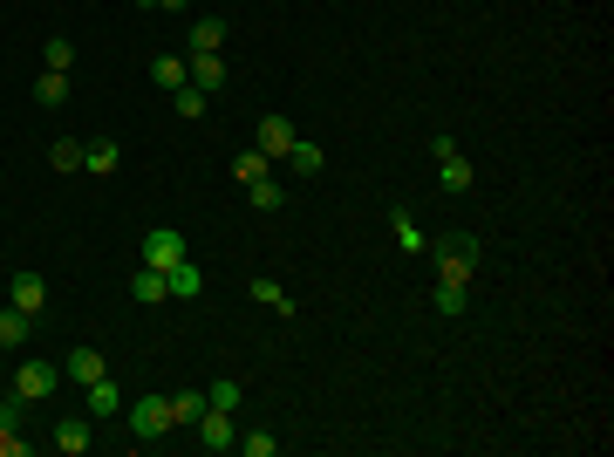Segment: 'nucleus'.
Returning <instances> with one entry per match:
<instances>
[{
    "instance_id": "c85d7f7f",
    "label": "nucleus",
    "mask_w": 614,
    "mask_h": 457,
    "mask_svg": "<svg viewBox=\"0 0 614 457\" xmlns=\"http://www.w3.org/2000/svg\"><path fill=\"white\" fill-rule=\"evenodd\" d=\"M41 62H48L55 76H69V69H76V48H69L62 35H48V48H41Z\"/></svg>"
},
{
    "instance_id": "4be33fe9",
    "label": "nucleus",
    "mask_w": 614,
    "mask_h": 457,
    "mask_svg": "<svg viewBox=\"0 0 614 457\" xmlns=\"http://www.w3.org/2000/svg\"><path fill=\"white\" fill-rule=\"evenodd\" d=\"M35 103H41V110H62V103H69V76L41 69V82H35Z\"/></svg>"
},
{
    "instance_id": "473e14b6",
    "label": "nucleus",
    "mask_w": 614,
    "mask_h": 457,
    "mask_svg": "<svg viewBox=\"0 0 614 457\" xmlns=\"http://www.w3.org/2000/svg\"><path fill=\"white\" fill-rule=\"evenodd\" d=\"M0 457H28V437H21V430H0Z\"/></svg>"
},
{
    "instance_id": "f3484780",
    "label": "nucleus",
    "mask_w": 614,
    "mask_h": 457,
    "mask_svg": "<svg viewBox=\"0 0 614 457\" xmlns=\"http://www.w3.org/2000/svg\"><path fill=\"white\" fill-rule=\"evenodd\" d=\"M28 335H35V314H21V307H7V314H0V348L14 355V348H28Z\"/></svg>"
},
{
    "instance_id": "a211bd4d",
    "label": "nucleus",
    "mask_w": 614,
    "mask_h": 457,
    "mask_svg": "<svg viewBox=\"0 0 614 457\" xmlns=\"http://www.w3.org/2000/svg\"><path fill=\"white\" fill-rule=\"evenodd\" d=\"M437 185L451 191V198H464V191H471V164H464V151L437 157Z\"/></svg>"
},
{
    "instance_id": "4468645a",
    "label": "nucleus",
    "mask_w": 614,
    "mask_h": 457,
    "mask_svg": "<svg viewBox=\"0 0 614 457\" xmlns=\"http://www.w3.org/2000/svg\"><path fill=\"white\" fill-rule=\"evenodd\" d=\"M82 396H89V417H96V423H110L116 410H123V389H116L110 376H96L89 389H82Z\"/></svg>"
},
{
    "instance_id": "5701e85b",
    "label": "nucleus",
    "mask_w": 614,
    "mask_h": 457,
    "mask_svg": "<svg viewBox=\"0 0 614 457\" xmlns=\"http://www.w3.org/2000/svg\"><path fill=\"white\" fill-rule=\"evenodd\" d=\"M389 226H396V246H403L410 260H417L423 246H430V239H423V226H417V219H410V212H389Z\"/></svg>"
},
{
    "instance_id": "bb28decb",
    "label": "nucleus",
    "mask_w": 614,
    "mask_h": 457,
    "mask_svg": "<svg viewBox=\"0 0 614 457\" xmlns=\"http://www.w3.org/2000/svg\"><path fill=\"white\" fill-rule=\"evenodd\" d=\"M232 451H246V457H273V451H280V437H273V430H239V444H232Z\"/></svg>"
},
{
    "instance_id": "6ab92c4d",
    "label": "nucleus",
    "mask_w": 614,
    "mask_h": 457,
    "mask_svg": "<svg viewBox=\"0 0 614 457\" xmlns=\"http://www.w3.org/2000/svg\"><path fill=\"white\" fill-rule=\"evenodd\" d=\"M232 178H239V185H253V178H273V157L260 151V144H246V151L232 157Z\"/></svg>"
},
{
    "instance_id": "1a4fd4ad",
    "label": "nucleus",
    "mask_w": 614,
    "mask_h": 457,
    "mask_svg": "<svg viewBox=\"0 0 614 457\" xmlns=\"http://www.w3.org/2000/svg\"><path fill=\"white\" fill-rule=\"evenodd\" d=\"M219 48H226V21H219V14H198L192 35H185V55H219Z\"/></svg>"
},
{
    "instance_id": "aec40b11",
    "label": "nucleus",
    "mask_w": 614,
    "mask_h": 457,
    "mask_svg": "<svg viewBox=\"0 0 614 457\" xmlns=\"http://www.w3.org/2000/svg\"><path fill=\"white\" fill-rule=\"evenodd\" d=\"M151 82L164 89V96H171V89H185V82H192V69H185V55H157V62H151Z\"/></svg>"
},
{
    "instance_id": "f257e3e1",
    "label": "nucleus",
    "mask_w": 614,
    "mask_h": 457,
    "mask_svg": "<svg viewBox=\"0 0 614 457\" xmlns=\"http://www.w3.org/2000/svg\"><path fill=\"white\" fill-rule=\"evenodd\" d=\"M423 260L437 267V280L471 287V273H478V232H437V239L423 246Z\"/></svg>"
},
{
    "instance_id": "2f4dec72",
    "label": "nucleus",
    "mask_w": 614,
    "mask_h": 457,
    "mask_svg": "<svg viewBox=\"0 0 614 457\" xmlns=\"http://www.w3.org/2000/svg\"><path fill=\"white\" fill-rule=\"evenodd\" d=\"M28 417V396H0V430H21Z\"/></svg>"
},
{
    "instance_id": "0eeeda50",
    "label": "nucleus",
    "mask_w": 614,
    "mask_h": 457,
    "mask_svg": "<svg viewBox=\"0 0 614 457\" xmlns=\"http://www.w3.org/2000/svg\"><path fill=\"white\" fill-rule=\"evenodd\" d=\"M7 307L41 314V307H48V280H41V273H14V280H7Z\"/></svg>"
},
{
    "instance_id": "a878e982",
    "label": "nucleus",
    "mask_w": 614,
    "mask_h": 457,
    "mask_svg": "<svg viewBox=\"0 0 614 457\" xmlns=\"http://www.w3.org/2000/svg\"><path fill=\"white\" fill-rule=\"evenodd\" d=\"M171 110H178V116H205V110H212V96L185 82V89H171Z\"/></svg>"
},
{
    "instance_id": "7ed1b4c3",
    "label": "nucleus",
    "mask_w": 614,
    "mask_h": 457,
    "mask_svg": "<svg viewBox=\"0 0 614 457\" xmlns=\"http://www.w3.org/2000/svg\"><path fill=\"white\" fill-rule=\"evenodd\" d=\"M164 430H171V396H137V403H130V437L151 444Z\"/></svg>"
},
{
    "instance_id": "c756f323",
    "label": "nucleus",
    "mask_w": 614,
    "mask_h": 457,
    "mask_svg": "<svg viewBox=\"0 0 614 457\" xmlns=\"http://www.w3.org/2000/svg\"><path fill=\"white\" fill-rule=\"evenodd\" d=\"M48 164H55V171H82V137H55Z\"/></svg>"
},
{
    "instance_id": "f8f14e48",
    "label": "nucleus",
    "mask_w": 614,
    "mask_h": 457,
    "mask_svg": "<svg viewBox=\"0 0 614 457\" xmlns=\"http://www.w3.org/2000/svg\"><path fill=\"white\" fill-rule=\"evenodd\" d=\"M62 376L89 389V382H96V376H110V362H103L96 348H69V362H62Z\"/></svg>"
},
{
    "instance_id": "9b49d317",
    "label": "nucleus",
    "mask_w": 614,
    "mask_h": 457,
    "mask_svg": "<svg viewBox=\"0 0 614 457\" xmlns=\"http://www.w3.org/2000/svg\"><path fill=\"white\" fill-rule=\"evenodd\" d=\"M185 69H192V89H205V96H219V89H226V55H192V62H185Z\"/></svg>"
},
{
    "instance_id": "412c9836",
    "label": "nucleus",
    "mask_w": 614,
    "mask_h": 457,
    "mask_svg": "<svg viewBox=\"0 0 614 457\" xmlns=\"http://www.w3.org/2000/svg\"><path fill=\"white\" fill-rule=\"evenodd\" d=\"M253 301L260 307H273V314H294V294L273 280V273H253Z\"/></svg>"
},
{
    "instance_id": "6e6552de",
    "label": "nucleus",
    "mask_w": 614,
    "mask_h": 457,
    "mask_svg": "<svg viewBox=\"0 0 614 457\" xmlns=\"http://www.w3.org/2000/svg\"><path fill=\"white\" fill-rule=\"evenodd\" d=\"M130 301H137V307H164V301H171V273H164V267L130 273Z\"/></svg>"
},
{
    "instance_id": "39448f33",
    "label": "nucleus",
    "mask_w": 614,
    "mask_h": 457,
    "mask_svg": "<svg viewBox=\"0 0 614 457\" xmlns=\"http://www.w3.org/2000/svg\"><path fill=\"white\" fill-rule=\"evenodd\" d=\"M294 137H301V130H294V123H287L280 110H273V116H260V130H253V144H260V151H267L273 164H280V157L294 151Z\"/></svg>"
},
{
    "instance_id": "b1692460",
    "label": "nucleus",
    "mask_w": 614,
    "mask_h": 457,
    "mask_svg": "<svg viewBox=\"0 0 614 457\" xmlns=\"http://www.w3.org/2000/svg\"><path fill=\"white\" fill-rule=\"evenodd\" d=\"M246 198H253V212H280V205H287V191L273 185V178H253V185H246Z\"/></svg>"
},
{
    "instance_id": "7c9ffc66",
    "label": "nucleus",
    "mask_w": 614,
    "mask_h": 457,
    "mask_svg": "<svg viewBox=\"0 0 614 457\" xmlns=\"http://www.w3.org/2000/svg\"><path fill=\"white\" fill-rule=\"evenodd\" d=\"M205 396H212V410H239V403H246L239 382H205Z\"/></svg>"
},
{
    "instance_id": "72a5a7b5",
    "label": "nucleus",
    "mask_w": 614,
    "mask_h": 457,
    "mask_svg": "<svg viewBox=\"0 0 614 457\" xmlns=\"http://www.w3.org/2000/svg\"><path fill=\"white\" fill-rule=\"evenodd\" d=\"M151 7H164V14H185V7H192V0H151Z\"/></svg>"
},
{
    "instance_id": "ddd939ff",
    "label": "nucleus",
    "mask_w": 614,
    "mask_h": 457,
    "mask_svg": "<svg viewBox=\"0 0 614 457\" xmlns=\"http://www.w3.org/2000/svg\"><path fill=\"white\" fill-rule=\"evenodd\" d=\"M205 410H212V396H205V389H178V396H171V430H192Z\"/></svg>"
},
{
    "instance_id": "f704fd0d",
    "label": "nucleus",
    "mask_w": 614,
    "mask_h": 457,
    "mask_svg": "<svg viewBox=\"0 0 614 457\" xmlns=\"http://www.w3.org/2000/svg\"><path fill=\"white\" fill-rule=\"evenodd\" d=\"M144 7H151V0H144Z\"/></svg>"
},
{
    "instance_id": "9d476101",
    "label": "nucleus",
    "mask_w": 614,
    "mask_h": 457,
    "mask_svg": "<svg viewBox=\"0 0 614 457\" xmlns=\"http://www.w3.org/2000/svg\"><path fill=\"white\" fill-rule=\"evenodd\" d=\"M48 389H55V362H21V369H14V396L41 403Z\"/></svg>"
},
{
    "instance_id": "f03ea898",
    "label": "nucleus",
    "mask_w": 614,
    "mask_h": 457,
    "mask_svg": "<svg viewBox=\"0 0 614 457\" xmlns=\"http://www.w3.org/2000/svg\"><path fill=\"white\" fill-rule=\"evenodd\" d=\"M185 253H192V246H185V232H178V226H151V232H144V267H164V273H171Z\"/></svg>"
},
{
    "instance_id": "393cba45",
    "label": "nucleus",
    "mask_w": 614,
    "mask_h": 457,
    "mask_svg": "<svg viewBox=\"0 0 614 457\" xmlns=\"http://www.w3.org/2000/svg\"><path fill=\"white\" fill-rule=\"evenodd\" d=\"M280 164H294L301 178H314V171H321V144H307V137H294V151L280 157Z\"/></svg>"
},
{
    "instance_id": "423d86ee",
    "label": "nucleus",
    "mask_w": 614,
    "mask_h": 457,
    "mask_svg": "<svg viewBox=\"0 0 614 457\" xmlns=\"http://www.w3.org/2000/svg\"><path fill=\"white\" fill-rule=\"evenodd\" d=\"M89 444H96V417H89V410H82V417H62V423H55V451H62V457H82Z\"/></svg>"
},
{
    "instance_id": "cd10ccee",
    "label": "nucleus",
    "mask_w": 614,
    "mask_h": 457,
    "mask_svg": "<svg viewBox=\"0 0 614 457\" xmlns=\"http://www.w3.org/2000/svg\"><path fill=\"white\" fill-rule=\"evenodd\" d=\"M464 307H471V301H464V287H458V280H437V314H444V321H458Z\"/></svg>"
},
{
    "instance_id": "20e7f679",
    "label": "nucleus",
    "mask_w": 614,
    "mask_h": 457,
    "mask_svg": "<svg viewBox=\"0 0 614 457\" xmlns=\"http://www.w3.org/2000/svg\"><path fill=\"white\" fill-rule=\"evenodd\" d=\"M192 437L205 444V451H219V457H226L232 444H239V423H232V410H205V417L192 423Z\"/></svg>"
},
{
    "instance_id": "2eb2a0df",
    "label": "nucleus",
    "mask_w": 614,
    "mask_h": 457,
    "mask_svg": "<svg viewBox=\"0 0 614 457\" xmlns=\"http://www.w3.org/2000/svg\"><path fill=\"white\" fill-rule=\"evenodd\" d=\"M198 294H205V267L185 253V260L171 267V301H198Z\"/></svg>"
},
{
    "instance_id": "dca6fc26",
    "label": "nucleus",
    "mask_w": 614,
    "mask_h": 457,
    "mask_svg": "<svg viewBox=\"0 0 614 457\" xmlns=\"http://www.w3.org/2000/svg\"><path fill=\"white\" fill-rule=\"evenodd\" d=\"M123 151H116V137H96V144H82V171H96V178H110Z\"/></svg>"
}]
</instances>
